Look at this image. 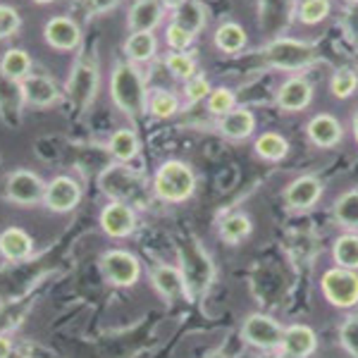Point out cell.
Segmentation results:
<instances>
[{
	"mask_svg": "<svg viewBox=\"0 0 358 358\" xmlns=\"http://www.w3.org/2000/svg\"><path fill=\"white\" fill-rule=\"evenodd\" d=\"M110 96L127 117H141L148 108V91L134 62H117L110 77Z\"/></svg>",
	"mask_w": 358,
	"mask_h": 358,
	"instance_id": "obj_1",
	"label": "cell"
},
{
	"mask_svg": "<svg viewBox=\"0 0 358 358\" xmlns=\"http://www.w3.org/2000/svg\"><path fill=\"white\" fill-rule=\"evenodd\" d=\"M179 270L184 275L189 299L203 296L210 289L213 280H215V268H213L210 256L194 236H187L184 241H179Z\"/></svg>",
	"mask_w": 358,
	"mask_h": 358,
	"instance_id": "obj_2",
	"label": "cell"
},
{
	"mask_svg": "<svg viewBox=\"0 0 358 358\" xmlns=\"http://www.w3.org/2000/svg\"><path fill=\"white\" fill-rule=\"evenodd\" d=\"M101 189L110 196L113 201L127 206H146L151 189L143 175H138L136 170H131L127 163H115L108 167L101 175Z\"/></svg>",
	"mask_w": 358,
	"mask_h": 358,
	"instance_id": "obj_3",
	"label": "cell"
},
{
	"mask_svg": "<svg viewBox=\"0 0 358 358\" xmlns=\"http://www.w3.org/2000/svg\"><path fill=\"white\" fill-rule=\"evenodd\" d=\"M196 189L194 170L182 160H167L153 177V194L165 203H182Z\"/></svg>",
	"mask_w": 358,
	"mask_h": 358,
	"instance_id": "obj_4",
	"label": "cell"
},
{
	"mask_svg": "<svg viewBox=\"0 0 358 358\" xmlns=\"http://www.w3.org/2000/svg\"><path fill=\"white\" fill-rule=\"evenodd\" d=\"M263 60L268 65L285 72H299L308 69L317 60V50L308 41H296V38H275L265 45Z\"/></svg>",
	"mask_w": 358,
	"mask_h": 358,
	"instance_id": "obj_5",
	"label": "cell"
},
{
	"mask_svg": "<svg viewBox=\"0 0 358 358\" xmlns=\"http://www.w3.org/2000/svg\"><path fill=\"white\" fill-rule=\"evenodd\" d=\"M98 91V60L94 53H84L67 79V98L74 108L86 110Z\"/></svg>",
	"mask_w": 358,
	"mask_h": 358,
	"instance_id": "obj_6",
	"label": "cell"
},
{
	"mask_svg": "<svg viewBox=\"0 0 358 358\" xmlns=\"http://www.w3.org/2000/svg\"><path fill=\"white\" fill-rule=\"evenodd\" d=\"M322 294L337 308H351L358 303V275L346 268H332L320 280Z\"/></svg>",
	"mask_w": 358,
	"mask_h": 358,
	"instance_id": "obj_7",
	"label": "cell"
},
{
	"mask_svg": "<svg viewBox=\"0 0 358 358\" xmlns=\"http://www.w3.org/2000/svg\"><path fill=\"white\" fill-rule=\"evenodd\" d=\"M241 337L246 339L251 346H258V349H282V337H285V330L268 315L253 313L248 315L241 325Z\"/></svg>",
	"mask_w": 358,
	"mask_h": 358,
	"instance_id": "obj_8",
	"label": "cell"
},
{
	"mask_svg": "<svg viewBox=\"0 0 358 358\" xmlns=\"http://www.w3.org/2000/svg\"><path fill=\"white\" fill-rule=\"evenodd\" d=\"M5 194H8L10 201L20 206H34L38 201L45 199V184L38 175L29 170H17L8 177V184H5Z\"/></svg>",
	"mask_w": 358,
	"mask_h": 358,
	"instance_id": "obj_9",
	"label": "cell"
},
{
	"mask_svg": "<svg viewBox=\"0 0 358 358\" xmlns=\"http://www.w3.org/2000/svg\"><path fill=\"white\" fill-rule=\"evenodd\" d=\"M103 273L113 285L131 287L136 285L138 275H141V265L129 251H108L103 253Z\"/></svg>",
	"mask_w": 358,
	"mask_h": 358,
	"instance_id": "obj_10",
	"label": "cell"
},
{
	"mask_svg": "<svg viewBox=\"0 0 358 358\" xmlns=\"http://www.w3.org/2000/svg\"><path fill=\"white\" fill-rule=\"evenodd\" d=\"M20 91H22V101L27 106L48 108L60 101V91H57L55 82L50 77H45V74H29L27 79L20 82Z\"/></svg>",
	"mask_w": 358,
	"mask_h": 358,
	"instance_id": "obj_11",
	"label": "cell"
},
{
	"mask_svg": "<svg viewBox=\"0 0 358 358\" xmlns=\"http://www.w3.org/2000/svg\"><path fill=\"white\" fill-rule=\"evenodd\" d=\"M45 206L50 208V210L55 213H69L72 208L79 206V201H82V189H79V184L74 182L72 177H55L53 182L45 187Z\"/></svg>",
	"mask_w": 358,
	"mask_h": 358,
	"instance_id": "obj_12",
	"label": "cell"
},
{
	"mask_svg": "<svg viewBox=\"0 0 358 358\" xmlns=\"http://www.w3.org/2000/svg\"><path fill=\"white\" fill-rule=\"evenodd\" d=\"M101 227L108 236H115V239H122V236L131 234L136 227L134 208L120 203V201H110L101 210Z\"/></svg>",
	"mask_w": 358,
	"mask_h": 358,
	"instance_id": "obj_13",
	"label": "cell"
},
{
	"mask_svg": "<svg viewBox=\"0 0 358 358\" xmlns=\"http://www.w3.org/2000/svg\"><path fill=\"white\" fill-rule=\"evenodd\" d=\"M313 101V84L306 77H292L277 91V106L287 113L306 110Z\"/></svg>",
	"mask_w": 358,
	"mask_h": 358,
	"instance_id": "obj_14",
	"label": "cell"
},
{
	"mask_svg": "<svg viewBox=\"0 0 358 358\" xmlns=\"http://www.w3.org/2000/svg\"><path fill=\"white\" fill-rule=\"evenodd\" d=\"M320 196H322V184H320V179L313 175L296 177L289 187L285 189V201L294 210H308V208H313L317 203Z\"/></svg>",
	"mask_w": 358,
	"mask_h": 358,
	"instance_id": "obj_15",
	"label": "cell"
},
{
	"mask_svg": "<svg viewBox=\"0 0 358 358\" xmlns=\"http://www.w3.org/2000/svg\"><path fill=\"white\" fill-rule=\"evenodd\" d=\"M43 36L48 45H53L57 50H74L82 43V29L69 17H53L45 24Z\"/></svg>",
	"mask_w": 358,
	"mask_h": 358,
	"instance_id": "obj_16",
	"label": "cell"
},
{
	"mask_svg": "<svg viewBox=\"0 0 358 358\" xmlns=\"http://www.w3.org/2000/svg\"><path fill=\"white\" fill-rule=\"evenodd\" d=\"M306 134H308L310 141L320 148H332L342 141L344 136V129L339 124V120L334 115H327V113H320L315 117H310L308 127H306Z\"/></svg>",
	"mask_w": 358,
	"mask_h": 358,
	"instance_id": "obj_17",
	"label": "cell"
},
{
	"mask_svg": "<svg viewBox=\"0 0 358 358\" xmlns=\"http://www.w3.org/2000/svg\"><path fill=\"white\" fill-rule=\"evenodd\" d=\"M151 282L158 289V294H163L167 301H177V299H187V285H184V275L179 268L172 265H155L151 273Z\"/></svg>",
	"mask_w": 358,
	"mask_h": 358,
	"instance_id": "obj_18",
	"label": "cell"
},
{
	"mask_svg": "<svg viewBox=\"0 0 358 358\" xmlns=\"http://www.w3.org/2000/svg\"><path fill=\"white\" fill-rule=\"evenodd\" d=\"M317 337L308 325H292L282 337V351L287 358H308L315 351Z\"/></svg>",
	"mask_w": 358,
	"mask_h": 358,
	"instance_id": "obj_19",
	"label": "cell"
},
{
	"mask_svg": "<svg viewBox=\"0 0 358 358\" xmlns=\"http://www.w3.org/2000/svg\"><path fill=\"white\" fill-rule=\"evenodd\" d=\"M163 3L160 0H136L127 17L131 34L134 31H153L163 22Z\"/></svg>",
	"mask_w": 358,
	"mask_h": 358,
	"instance_id": "obj_20",
	"label": "cell"
},
{
	"mask_svg": "<svg viewBox=\"0 0 358 358\" xmlns=\"http://www.w3.org/2000/svg\"><path fill=\"white\" fill-rule=\"evenodd\" d=\"M253 129H256V117L246 108H234L232 113L220 117V134L224 138H232V141L248 138L253 134Z\"/></svg>",
	"mask_w": 358,
	"mask_h": 358,
	"instance_id": "obj_21",
	"label": "cell"
},
{
	"mask_svg": "<svg viewBox=\"0 0 358 358\" xmlns=\"http://www.w3.org/2000/svg\"><path fill=\"white\" fill-rule=\"evenodd\" d=\"M34 251V241L24 229L20 227H10L0 234V253L10 261H22L29 253Z\"/></svg>",
	"mask_w": 358,
	"mask_h": 358,
	"instance_id": "obj_22",
	"label": "cell"
},
{
	"mask_svg": "<svg viewBox=\"0 0 358 358\" xmlns=\"http://www.w3.org/2000/svg\"><path fill=\"white\" fill-rule=\"evenodd\" d=\"M155 50H158V41H155L153 31H134L124 41V55L129 57V62L153 60Z\"/></svg>",
	"mask_w": 358,
	"mask_h": 358,
	"instance_id": "obj_23",
	"label": "cell"
},
{
	"mask_svg": "<svg viewBox=\"0 0 358 358\" xmlns=\"http://www.w3.org/2000/svg\"><path fill=\"white\" fill-rule=\"evenodd\" d=\"M0 74L10 82H22L31 74V57L22 48H10L0 60Z\"/></svg>",
	"mask_w": 358,
	"mask_h": 358,
	"instance_id": "obj_24",
	"label": "cell"
},
{
	"mask_svg": "<svg viewBox=\"0 0 358 358\" xmlns=\"http://www.w3.org/2000/svg\"><path fill=\"white\" fill-rule=\"evenodd\" d=\"M175 24L184 27L192 36L203 31L206 27V8L199 3V0H187L184 5H179L175 10Z\"/></svg>",
	"mask_w": 358,
	"mask_h": 358,
	"instance_id": "obj_25",
	"label": "cell"
},
{
	"mask_svg": "<svg viewBox=\"0 0 358 358\" xmlns=\"http://www.w3.org/2000/svg\"><path fill=\"white\" fill-rule=\"evenodd\" d=\"M246 41H248L246 31L236 24V22H227V24L217 27V31H215L217 50H222V53H227V55H234V53H239V50H244Z\"/></svg>",
	"mask_w": 358,
	"mask_h": 358,
	"instance_id": "obj_26",
	"label": "cell"
},
{
	"mask_svg": "<svg viewBox=\"0 0 358 358\" xmlns=\"http://www.w3.org/2000/svg\"><path fill=\"white\" fill-rule=\"evenodd\" d=\"M256 153L261 155L263 160L277 163V160H282L289 153V141L282 134H277V131H265V134L256 138Z\"/></svg>",
	"mask_w": 358,
	"mask_h": 358,
	"instance_id": "obj_27",
	"label": "cell"
},
{
	"mask_svg": "<svg viewBox=\"0 0 358 358\" xmlns=\"http://www.w3.org/2000/svg\"><path fill=\"white\" fill-rule=\"evenodd\" d=\"M332 258L339 268L358 270V234H344L334 241Z\"/></svg>",
	"mask_w": 358,
	"mask_h": 358,
	"instance_id": "obj_28",
	"label": "cell"
},
{
	"mask_svg": "<svg viewBox=\"0 0 358 358\" xmlns=\"http://www.w3.org/2000/svg\"><path fill=\"white\" fill-rule=\"evenodd\" d=\"M138 153V136L131 129H117L110 136V155L117 163H129Z\"/></svg>",
	"mask_w": 358,
	"mask_h": 358,
	"instance_id": "obj_29",
	"label": "cell"
},
{
	"mask_svg": "<svg viewBox=\"0 0 358 358\" xmlns=\"http://www.w3.org/2000/svg\"><path fill=\"white\" fill-rule=\"evenodd\" d=\"M146 110L151 113L155 120H167L179 110V101H177L175 94H170V91L155 89V91H148V108Z\"/></svg>",
	"mask_w": 358,
	"mask_h": 358,
	"instance_id": "obj_30",
	"label": "cell"
},
{
	"mask_svg": "<svg viewBox=\"0 0 358 358\" xmlns=\"http://www.w3.org/2000/svg\"><path fill=\"white\" fill-rule=\"evenodd\" d=\"M334 220L346 229H358V189L346 192L334 203Z\"/></svg>",
	"mask_w": 358,
	"mask_h": 358,
	"instance_id": "obj_31",
	"label": "cell"
},
{
	"mask_svg": "<svg viewBox=\"0 0 358 358\" xmlns=\"http://www.w3.org/2000/svg\"><path fill=\"white\" fill-rule=\"evenodd\" d=\"M332 5L330 0H301L296 8V17L301 24H320L322 20H325L327 15H330Z\"/></svg>",
	"mask_w": 358,
	"mask_h": 358,
	"instance_id": "obj_32",
	"label": "cell"
},
{
	"mask_svg": "<svg viewBox=\"0 0 358 358\" xmlns=\"http://www.w3.org/2000/svg\"><path fill=\"white\" fill-rule=\"evenodd\" d=\"M248 232H251V220L244 215V213H234V215H227L220 224V236L229 244H236V241L246 239Z\"/></svg>",
	"mask_w": 358,
	"mask_h": 358,
	"instance_id": "obj_33",
	"label": "cell"
},
{
	"mask_svg": "<svg viewBox=\"0 0 358 358\" xmlns=\"http://www.w3.org/2000/svg\"><path fill=\"white\" fill-rule=\"evenodd\" d=\"M358 89V74L351 67H339L330 79V91L334 98H351Z\"/></svg>",
	"mask_w": 358,
	"mask_h": 358,
	"instance_id": "obj_34",
	"label": "cell"
},
{
	"mask_svg": "<svg viewBox=\"0 0 358 358\" xmlns=\"http://www.w3.org/2000/svg\"><path fill=\"white\" fill-rule=\"evenodd\" d=\"M165 65L172 72V77L184 79V82H189L192 77H196V60L187 53V50H182V53L172 50V53L165 57Z\"/></svg>",
	"mask_w": 358,
	"mask_h": 358,
	"instance_id": "obj_35",
	"label": "cell"
},
{
	"mask_svg": "<svg viewBox=\"0 0 358 358\" xmlns=\"http://www.w3.org/2000/svg\"><path fill=\"white\" fill-rule=\"evenodd\" d=\"M236 108V96L234 91L229 89H213L210 96H208V110L210 115H217V117H224L227 113H232Z\"/></svg>",
	"mask_w": 358,
	"mask_h": 358,
	"instance_id": "obj_36",
	"label": "cell"
},
{
	"mask_svg": "<svg viewBox=\"0 0 358 358\" xmlns=\"http://www.w3.org/2000/svg\"><path fill=\"white\" fill-rule=\"evenodd\" d=\"M339 339H342L344 349L349 351V356L358 358V315L346 317L342 330H339Z\"/></svg>",
	"mask_w": 358,
	"mask_h": 358,
	"instance_id": "obj_37",
	"label": "cell"
},
{
	"mask_svg": "<svg viewBox=\"0 0 358 358\" xmlns=\"http://www.w3.org/2000/svg\"><path fill=\"white\" fill-rule=\"evenodd\" d=\"M165 41H167V45H170L172 50L182 53V50H187L189 45H192L194 36L184 27H179V24H175V22H172V24L167 27V31H165Z\"/></svg>",
	"mask_w": 358,
	"mask_h": 358,
	"instance_id": "obj_38",
	"label": "cell"
},
{
	"mask_svg": "<svg viewBox=\"0 0 358 358\" xmlns=\"http://www.w3.org/2000/svg\"><path fill=\"white\" fill-rule=\"evenodd\" d=\"M210 82L206 77H192L187 84H184V96H187L189 103H199L203 98L210 96Z\"/></svg>",
	"mask_w": 358,
	"mask_h": 358,
	"instance_id": "obj_39",
	"label": "cell"
},
{
	"mask_svg": "<svg viewBox=\"0 0 358 358\" xmlns=\"http://www.w3.org/2000/svg\"><path fill=\"white\" fill-rule=\"evenodd\" d=\"M22 20L17 15V10H13L10 5H0V38H10L13 34H17Z\"/></svg>",
	"mask_w": 358,
	"mask_h": 358,
	"instance_id": "obj_40",
	"label": "cell"
},
{
	"mask_svg": "<svg viewBox=\"0 0 358 358\" xmlns=\"http://www.w3.org/2000/svg\"><path fill=\"white\" fill-rule=\"evenodd\" d=\"M344 29L358 43V5H349V10H346V15H344Z\"/></svg>",
	"mask_w": 358,
	"mask_h": 358,
	"instance_id": "obj_41",
	"label": "cell"
},
{
	"mask_svg": "<svg viewBox=\"0 0 358 358\" xmlns=\"http://www.w3.org/2000/svg\"><path fill=\"white\" fill-rule=\"evenodd\" d=\"M84 3H86V10H89L91 15H103V13H110L120 0H84Z\"/></svg>",
	"mask_w": 358,
	"mask_h": 358,
	"instance_id": "obj_42",
	"label": "cell"
},
{
	"mask_svg": "<svg viewBox=\"0 0 358 358\" xmlns=\"http://www.w3.org/2000/svg\"><path fill=\"white\" fill-rule=\"evenodd\" d=\"M10 351H13V342L8 337H0V358H8Z\"/></svg>",
	"mask_w": 358,
	"mask_h": 358,
	"instance_id": "obj_43",
	"label": "cell"
},
{
	"mask_svg": "<svg viewBox=\"0 0 358 358\" xmlns=\"http://www.w3.org/2000/svg\"><path fill=\"white\" fill-rule=\"evenodd\" d=\"M163 3V8H170V10H177L179 5H184L187 0H160Z\"/></svg>",
	"mask_w": 358,
	"mask_h": 358,
	"instance_id": "obj_44",
	"label": "cell"
},
{
	"mask_svg": "<svg viewBox=\"0 0 358 358\" xmlns=\"http://www.w3.org/2000/svg\"><path fill=\"white\" fill-rule=\"evenodd\" d=\"M8 358H29L27 356V351L24 349H13V351H10V356Z\"/></svg>",
	"mask_w": 358,
	"mask_h": 358,
	"instance_id": "obj_45",
	"label": "cell"
},
{
	"mask_svg": "<svg viewBox=\"0 0 358 358\" xmlns=\"http://www.w3.org/2000/svg\"><path fill=\"white\" fill-rule=\"evenodd\" d=\"M351 127H354V138H356V143H358V110L354 113V122H351Z\"/></svg>",
	"mask_w": 358,
	"mask_h": 358,
	"instance_id": "obj_46",
	"label": "cell"
},
{
	"mask_svg": "<svg viewBox=\"0 0 358 358\" xmlns=\"http://www.w3.org/2000/svg\"><path fill=\"white\" fill-rule=\"evenodd\" d=\"M206 358H229V356L224 354V351H210V354H208Z\"/></svg>",
	"mask_w": 358,
	"mask_h": 358,
	"instance_id": "obj_47",
	"label": "cell"
},
{
	"mask_svg": "<svg viewBox=\"0 0 358 358\" xmlns=\"http://www.w3.org/2000/svg\"><path fill=\"white\" fill-rule=\"evenodd\" d=\"M34 3H38V5H48V3H53V0H34Z\"/></svg>",
	"mask_w": 358,
	"mask_h": 358,
	"instance_id": "obj_48",
	"label": "cell"
},
{
	"mask_svg": "<svg viewBox=\"0 0 358 358\" xmlns=\"http://www.w3.org/2000/svg\"><path fill=\"white\" fill-rule=\"evenodd\" d=\"M349 3H351V5H358V0H349Z\"/></svg>",
	"mask_w": 358,
	"mask_h": 358,
	"instance_id": "obj_49",
	"label": "cell"
}]
</instances>
